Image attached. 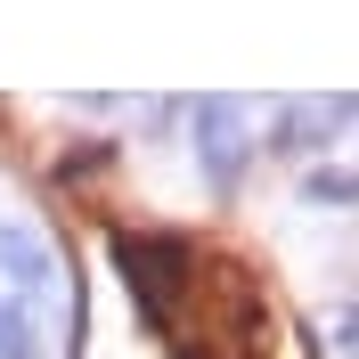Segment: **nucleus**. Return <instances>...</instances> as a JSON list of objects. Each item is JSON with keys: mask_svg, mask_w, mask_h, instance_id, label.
Returning <instances> with one entry per match:
<instances>
[{"mask_svg": "<svg viewBox=\"0 0 359 359\" xmlns=\"http://www.w3.org/2000/svg\"><path fill=\"white\" fill-rule=\"evenodd\" d=\"M74 359H318V343L245 245L172 221H107L82 269Z\"/></svg>", "mask_w": 359, "mask_h": 359, "instance_id": "1", "label": "nucleus"}]
</instances>
